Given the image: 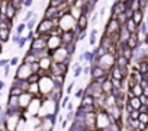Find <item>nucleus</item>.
Listing matches in <instances>:
<instances>
[{
	"mask_svg": "<svg viewBox=\"0 0 148 131\" xmlns=\"http://www.w3.org/2000/svg\"><path fill=\"white\" fill-rule=\"evenodd\" d=\"M67 70H68V63H57V61L52 63L49 69L51 76H65Z\"/></svg>",
	"mask_w": 148,
	"mask_h": 131,
	"instance_id": "nucleus-1",
	"label": "nucleus"
},
{
	"mask_svg": "<svg viewBox=\"0 0 148 131\" xmlns=\"http://www.w3.org/2000/svg\"><path fill=\"white\" fill-rule=\"evenodd\" d=\"M54 28H55V25H54V22H52V21H49V19H44V21L38 25L36 32H38L39 35H44V34H47V32L52 31Z\"/></svg>",
	"mask_w": 148,
	"mask_h": 131,
	"instance_id": "nucleus-2",
	"label": "nucleus"
},
{
	"mask_svg": "<svg viewBox=\"0 0 148 131\" xmlns=\"http://www.w3.org/2000/svg\"><path fill=\"white\" fill-rule=\"evenodd\" d=\"M121 31V23H119V21L118 19H109V23L106 25V28H105V34L106 35H113V34H116V32H119Z\"/></svg>",
	"mask_w": 148,
	"mask_h": 131,
	"instance_id": "nucleus-3",
	"label": "nucleus"
},
{
	"mask_svg": "<svg viewBox=\"0 0 148 131\" xmlns=\"http://www.w3.org/2000/svg\"><path fill=\"white\" fill-rule=\"evenodd\" d=\"M110 72L106 70L102 66H92V72H90V76L92 79H97V77H103V76H108Z\"/></svg>",
	"mask_w": 148,
	"mask_h": 131,
	"instance_id": "nucleus-4",
	"label": "nucleus"
},
{
	"mask_svg": "<svg viewBox=\"0 0 148 131\" xmlns=\"http://www.w3.org/2000/svg\"><path fill=\"white\" fill-rule=\"evenodd\" d=\"M47 48H48V42H47V39H45L44 37L34 39L32 44H31V50H36V51H39V50H47Z\"/></svg>",
	"mask_w": 148,
	"mask_h": 131,
	"instance_id": "nucleus-5",
	"label": "nucleus"
},
{
	"mask_svg": "<svg viewBox=\"0 0 148 131\" xmlns=\"http://www.w3.org/2000/svg\"><path fill=\"white\" fill-rule=\"evenodd\" d=\"M62 39L60 35H52L49 39H48V48L49 50H58L60 47H62Z\"/></svg>",
	"mask_w": 148,
	"mask_h": 131,
	"instance_id": "nucleus-6",
	"label": "nucleus"
},
{
	"mask_svg": "<svg viewBox=\"0 0 148 131\" xmlns=\"http://www.w3.org/2000/svg\"><path fill=\"white\" fill-rule=\"evenodd\" d=\"M58 12H60V9H58V8L48 6V9H47V10H45V13H44V19H49V21H52V19H57V15H58Z\"/></svg>",
	"mask_w": 148,
	"mask_h": 131,
	"instance_id": "nucleus-7",
	"label": "nucleus"
},
{
	"mask_svg": "<svg viewBox=\"0 0 148 131\" xmlns=\"http://www.w3.org/2000/svg\"><path fill=\"white\" fill-rule=\"evenodd\" d=\"M132 19L135 21V23L139 26L142 22H144V10L142 9H138V10H134V15H132Z\"/></svg>",
	"mask_w": 148,
	"mask_h": 131,
	"instance_id": "nucleus-8",
	"label": "nucleus"
},
{
	"mask_svg": "<svg viewBox=\"0 0 148 131\" xmlns=\"http://www.w3.org/2000/svg\"><path fill=\"white\" fill-rule=\"evenodd\" d=\"M125 26L128 28V31H129L131 34H132V32H139V26L135 23V21H134L132 18H128V21H126Z\"/></svg>",
	"mask_w": 148,
	"mask_h": 131,
	"instance_id": "nucleus-9",
	"label": "nucleus"
},
{
	"mask_svg": "<svg viewBox=\"0 0 148 131\" xmlns=\"http://www.w3.org/2000/svg\"><path fill=\"white\" fill-rule=\"evenodd\" d=\"M82 106H92V105H96V98L92 96V95H84V98L82 99Z\"/></svg>",
	"mask_w": 148,
	"mask_h": 131,
	"instance_id": "nucleus-10",
	"label": "nucleus"
},
{
	"mask_svg": "<svg viewBox=\"0 0 148 131\" xmlns=\"http://www.w3.org/2000/svg\"><path fill=\"white\" fill-rule=\"evenodd\" d=\"M25 93V90L21 88V86H10V90H9V96H22Z\"/></svg>",
	"mask_w": 148,
	"mask_h": 131,
	"instance_id": "nucleus-11",
	"label": "nucleus"
},
{
	"mask_svg": "<svg viewBox=\"0 0 148 131\" xmlns=\"http://www.w3.org/2000/svg\"><path fill=\"white\" fill-rule=\"evenodd\" d=\"M128 103L134 108V109H139L141 106H142V102H141V99H139V96H134V98H129L128 99Z\"/></svg>",
	"mask_w": 148,
	"mask_h": 131,
	"instance_id": "nucleus-12",
	"label": "nucleus"
},
{
	"mask_svg": "<svg viewBox=\"0 0 148 131\" xmlns=\"http://www.w3.org/2000/svg\"><path fill=\"white\" fill-rule=\"evenodd\" d=\"M102 88H103V92L105 93H112L113 92V85H112V80H110V77L109 79H106L103 83H102Z\"/></svg>",
	"mask_w": 148,
	"mask_h": 131,
	"instance_id": "nucleus-13",
	"label": "nucleus"
},
{
	"mask_svg": "<svg viewBox=\"0 0 148 131\" xmlns=\"http://www.w3.org/2000/svg\"><path fill=\"white\" fill-rule=\"evenodd\" d=\"M9 34H10V29H6V28L0 29V39H2V42H6L9 39Z\"/></svg>",
	"mask_w": 148,
	"mask_h": 131,
	"instance_id": "nucleus-14",
	"label": "nucleus"
},
{
	"mask_svg": "<svg viewBox=\"0 0 148 131\" xmlns=\"http://www.w3.org/2000/svg\"><path fill=\"white\" fill-rule=\"evenodd\" d=\"M132 93L135 95V96H141V95H144V88L141 86V83H138V85H135L132 89Z\"/></svg>",
	"mask_w": 148,
	"mask_h": 131,
	"instance_id": "nucleus-15",
	"label": "nucleus"
},
{
	"mask_svg": "<svg viewBox=\"0 0 148 131\" xmlns=\"http://www.w3.org/2000/svg\"><path fill=\"white\" fill-rule=\"evenodd\" d=\"M96 35H97V29L96 28H93L92 29V32H90V45H95L96 44Z\"/></svg>",
	"mask_w": 148,
	"mask_h": 131,
	"instance_id": "nucleus-16",
	"label": "nucleus"
},
{
	"mask_svg": "<svg viewBox=\"0 0 148 131\" xmlns=\"http://www.w3.org/2000/svg\"><path fill=\"white\" fill-rule=\"evenodd\" d=\"M139 115H141L139 109H134L131 114H128V118H131V119H139Z\"/></svg>",
	"mask_w": 148,
	"mask_h": 131,
	"instance_id": "nucleus-17",
	"label": "nucleus"
},
{
	"mask_svg": "<svg viewBox=\"0 0 148 131\" xmlns=\"http://www.w3.org/2000/svg\"><path fill=\"white\" fill-rule=\"evenodd\" d=\"M139 34H142V35H147L148 34V23L147 22H142L139 25Z\"/></svg>",
	"mask_w": 148,
	"mask_h": 131,
	"instance_id": "nucleus-18",
	"label": "nucleus"
},
{
	"mask_svg": "<svg viewBox=\"0 0 148 131\" xmlns=\"http://www.w3.org/2000/svg\"><path fill=\"white\" fill-rule=\"evenodd\" d=\"M82 73H83V67L80 64H76L74 66V77H79Z\"/></svg>",
	"mask_w": 148,
	"mask_h": 131,
	"instance_id": "nucleus-19",
	"label": "nucleus"
},
{
	"mask_svg": "<svg viewBox=\"0 0 148 131\" xmlns=\"http://www.w3.org/2000/svg\"><path fill=\"white\" fill-rule=\"evenodd\" d=\"M65 47H67V51H68V54H70V55H73V54H74V51H76V42L68 44V45H65Z\"/></svg>",
	"mask_w": 148,
	"mask_h": 131,
	"instance_id": "nucleus-20",
	"label": "nucleus"
},
{
	"mask_svg": "<svg viewBox=\"0 0 148 131\" xmlns=\"http://www.w3.org/2000/svg\"><path fill=\"white\" fill-rule=\"evenodd\" d=\"M35 23H36V19H35V18H32L29 22H26V28H28L29 31H34V28H35Z\"/></svg>",
	"mask_w": 148,
	"mask_h": 131,
	"instance_id": "nucleus-21",
	"label": "nucleus"
},
{
	"mask_svg": "<svg viewBox=\"0 0 148 131\" xmlns=\"http://www.w3.org/2000/svg\"><path fill=\"white\" fill-rule=\"evenodd\" d=\"M84 95H86V90H84V89H79L76 93H74V96L79 98V99H83V98H84Z\"/></svg>",
	"mask_w": 148,
	"mask_h": 131,
	"instance_id": "nucleus-22",
	"label": "nucleus"
},
{
	"mask_svg": "<svg viewBox=\"0 0 148 131\" xmlns=\"http://www.w3.org/2000/svg\"><path fill=\"white\" fill-rule=\"evenodd\" d=\"M32 18H34V12H32V10H28L26 15H25V18H23V22L26 23V22H29Z\"/></svg>",
	"mask_w": 148,
	"mask_h": 131,
	"instance_id": "nucleus-23",
	"label": "nucleus"
},
{
	"mask_svg": "<svg viewBox=\"0 0 148 131\" xmlns=\"http://www.w3.org/2000/svg\"><path fill=\"white\" fill-rule=\"evenodd\" d=\"M139 121L148 124V112H141V115H139Z\"/></svg>",
	"mask_w": 148,
	"mask_h": 131,
	"instance_id": "nucleus-24",
	"label": "nucleus"
},
{
	"mask_svg": "<svg viewBox=\"0 0 148 131\" xmlns=\"http://www.w3.org/2000/svg\"><path fill=\"white\" fill-rule=\"evenodd\" d=\"M25 28H26V23H25V22H22V23L18 26V29H16V34H21V35H22V32H23V29H25Z\"/></svg>",
	"mask_w": 148,
	"mask_h": 131,
	"instance_id": "nucleus-25",
	"label": "nucleus"
},
{
	"mask_svg": "<svg viewBox=\"0 0 148 131\" xmlns=\"http://www.w3.org/2000/svg\"><path fill=\"white\" fill-rule=\"evenodd\" d=\"M26 41H28V38H26V37H22L21 41L18 42V48H23V45L26 44Z\"/></svg>",
	"mask_w": 148,
	"mask_h": 131,
	"instance_id": "nucleus-26",
	"label": "nucleus"
},
{
	"mask_svg": "<svg viewBox=\"0 0 148 131\" xmlns=\"http://www.w3.org/2000/svg\"><path fill=\"white\" fill-rule=\"evenodd\" d=\"M147 127H148V124H145V122H141L139 121V125H138V131H147Z\"/></svg>",
	"mask_w": 148,
	"mask_h": 131,
	"instance_id": "nucleus-27",
	"label": "nucleus"
},
{
	"mask_svg": "<svg viewBox=\"0 0 148 131\" xmlns=\"http://www.w3.org/2000/svg\"><path fill=\"white\" fill-rule=\"evenodd\" d=\"M84 38H86V31H82L77 34V41H83Z\"/></svg>",
	"mask_w": 148,
	"mask_h": 131,
	"instance_id": "nucleus-28",
	"label": "nucleus"
},
{
	"mask_svg": "<svg viewBox=\"0 0 148 131\" xmlns=\"http://www.w3.org/2000/svg\"><path fill=\"white\" fill-rule=\"evenodd\" d=\"M16 64H19V57H13V58H10V66H16Z\"/></svg>",
	"mask_w": 148,
	"mask_h": 131,
	"instance_id": "nucleus-29",
	"label": "nucleus"
},
{
	"mask_svg": "<svg viewBox=\"0 0 148 131\" xmlns=\"http://www.w3.org/2000/svg\"><path fill=\"white\" fill-rule=\"evenodd\" d=\"M34 5V0H25V2H23V6L25 8H31Z\"/></svg>",
	"mask_w": 148,
	"mask_h": 131,
	"instance_id": "nucleus-30",
	"label": "nucleus"
},
{
	"mask_svg": "<svg viewBox=\"0 0 148 131\" xmlns=\"http://www.w3.org/2000/svg\"><path fill=\"white\" fill-rule=\"evenodd\" d=\"M139 99H141L142 105H147V99H148V96H145V95H141V96H139Z\"/></svg>",
	"mask_w": 148,
	"mask_h": 131,
	"instance_id": "nucleus-31",
	"label": "nucleus"
},
{
	"mask_svg": "<svg viewBox=\"0 0 148 131\" xmlns=\"http://www.w3.org/2000/svg\"><path fill=\"white\" fill-rule=\"evenodd\" d=\"M67 105H68V98H64V99H62V105H61V106H67Z\"/></svg>",
	"mask_w": 148,
	"mask_h": 131,
	"instance_id": "nucleus-32",
	"label": "nucleus"
},
{
	"mask_svg": "<svg viewBox=\"0 0 148 131\" xmlns=\"http://www.w3.org/2000/svg\"><path fill=\"white\" fill-rule=\"evenodd\" d=\"M73 86H74V82H73V83H70V86L67 88V93H70V92H71V89H73Z\"/></svg>",
	"mask_w": 148,
	"mask_h": 131,
	"instance_id": "nucleus-33",
	"label": "nucleus"
},
{
	"mask_svg": "<svg viewBox=\"0 0 148 131\" xmlns=\"http://www.w3.org/2000/svg\"><path fill=\"white\" fill-rule=\"evenodd\" d=\"M67 109H68V111H73V103H68V105H67Z\"/></svg>",
	"mask_w": 148,
	"mask_h": 131,
	"instance_id": "nucleus-34",
	"label": "nucleus"
},
{
	"mask_svg": "<svg viewBox=\"0 0 148 131\" xmlns=\"http://www.w3.org/2000/svg\"><path fill=\"white\" fill-rule=\"evenodd\" d=\"M119 2H123V3H126V2H128V0H119Z\"/></svg>",
	"mask_w": 148,
	"mask_h": 131,
	"instance_id": "nucleus-35",
	"label": "nucleus"
},
{
	"mask_svg": "<svg viewBox=\"0 0 148 131\" xmlns=\"http://www.w3.org/2000/svg\"><path fill=\"white\" fill-rule=\"evenodd\" d=\"M147 76H148V74H147Z\"/></svg>",
	"mask_w": 148,
	"mask_h": 131,
	"instance_id": "nucleus-36",
	"label": "nucleus"
}]
</instances>
